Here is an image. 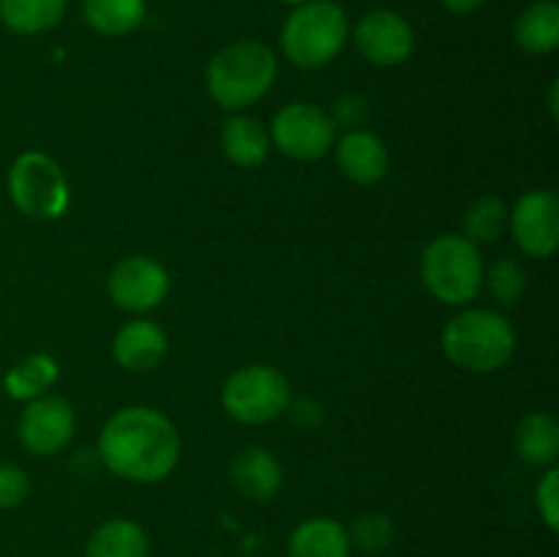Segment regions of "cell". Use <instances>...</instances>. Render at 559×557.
Returning <instances> with one entry per match:
<instances>
[{
  "mask_svg": "<svg viewBox=\"0 0 559 557\" xmlns=\"http://www.w3.org/2000/svg\"><path fill=\"white\" fill-rule=\"evenodd\" d=\"M104 467L134 484H158L180 462V435L173 420L153 407H123L98 435Z\"/></svg>",
  "mask_w": 559,
  "mask_h": 557,
  "instance_id": "cell-1",
  "label": "cell"
},
{
  "mask_svg": "<svg viewBox=\"0 0 559 557\" xmlns=\"http://www.w3.org/2000/svg\"><path fill=\"white\" fill-rule=\"evenodd\" d=\"M276 76V52L265 42L240 38L213 55L205 69V85L218 107L238 112L260 102L273 87Z\"/></svg>",
  "mask_w": 559,
  "mask_h": 557,
  "instance_id": "cell-2",
  "label": "cell"
},
{
  "mask_svg": "<svg viewBox=\"0 0 559 557\" xmlns=\"http://www.w3.org/2000/svg\"><path fill=\"white\" fill-rule=\"evenodd\" d=\"M442 353L456 369L486 375L502 369L513 358L516 331L500 311L467 309L448 320L442 331Z\"/></svg>",
  "mask_w": 559,
  "mask_h": 557,
  "instance_id": "cell-3",
  "label": "cell"
},
{
  "mask_svg": "<svg viewBox=\"0 0 559 557\" xmlns=\"http://www.w3.org/2000/svg\"><path fill=\"white\" fill-rule=\"evenodd\" d=\"M349 42V16L336 0H306L293 5L282 25V52L298 69H322Z\"/></svg>",
  "mask_w": 559,
  "mask_h": 557,
  "instance_id": "cell-4",
  "label": "cell"
},
{
  "mask_svg": "<svg viewBox=\"0 0 559 557\" xmlns=\"http://www.w3.org/2000/svg\"><path fill=\"white\" fill-rule=\"evenodd\" d=\"M484 260L464 235H440L420 257V278L426 289L445 306H464L484 287Z\"/></svg>",
  "mask_w": 559,
  "mask_h": 557,
  "instance_id": "cell-5",
  "label": "cell"
},
{
  "mask_svg": "<svg viewBox=\"0 0 559 557\" xmlns=\"http://www.w3.org/2000/svg\"><path fill=\"white\" fill-rule=\"evenodd\" d=\"M9 197L27 218L52 222L69 211L71 189L63 169L47 153L27 151L9 169Z\"/></svg>",
  "mask_w": 559,
  "mask_h": 557,
  "instance_id": "cell-6",
  "label": "cell"
},
{
  "mask_svg": "<svg viewBox=\"0 0 559 557\" xmlns=\"http://www.w3.org/2000/svg\"><path fill=\"white\" fill-rule=\"evenodd\" d=\"M289 382L267 364H251L233 371L222 386V407L238 424L260 426L276 420L289 407Z\"/></svg>",
  "mask_w": 559,
  "mask_h": 557,
  "instance_id": "cell-7",
  "label": "cell"
},
{
  "mask_svg": "<svg viewBox=\"0 0 559 557\" xmlns=\"http://www.w3.org/2000/svg\"><path fill=\"white\" fill-rule=\"evenodd\" d=\"M271 145L298 162L322 158L336 142V120L311 102L284 104L271 123Z\"/></svg>",
  "mask_w": 559,
  "mask_h": 557,
  "instance_id": "cell-8",
  "label": "cell"
},
{
  "mask_svg": "<svg viewBox=\"0 0 559 557\" xmlns=\"http://www.w3.org/2000/svg\"><path fill=\"white\" fill-rule=\"evenodd\" d=\"M355 49L369 60L371 66H402L415 52V31L399 11L374 9L349 27Z\"/></svg>",
  "mask_w": 559,
  "mask_h": 557,
  "instance_id": "cell-9",
  "label": "cell"
},
{
  "mask_svg": "<svg viewBox=\"0 0 559 557\" xmlns=\"http://www.w3.org/2000/svg\"><path fill=\"white\" fill-rule=\"evenodd\" d=\"M508 229L524 254L549 260L559 246V200L555 191L533 189L519 197L508 216Z\"/></svg>",
  "mask_w": 559,
  "mask_h": 557,
  "instance_id": "cell-10",
  "label": "cell"
},
{
  "mask_svg": "<svg viewBox=\"0 0 559 557\" xmlns=\"http://www.w3.org/2000/svg\"><path fill=\"white\" fill-rule=\"evenodd\" d=\"M169 295V273L158 260L131 254L109 273V298L126 311H151Z\"/></svg>",
  "mask_w": 559,
  "mask_h": 557,
  "instance_id": "cell-11",
  "label": "cell"
},
{
  "mask_svg": "<svg viewBox=\"0 0 559 557\" xmlns=\"http://www.w3.org/2000/svg\"><path fill=\"white\" fill-rule=\"evenodd\" d=\"M76 415L63 396H38L27 402L20 415V440L36 457H52L63 451L74 437Z\"/></svg>",
  "mask_w": 559,
  "mask_h": 557,
  "instance_id": "cell-12",
  "label": "cell"
},
{
  "mask_svg": "<svg viewBox=\"0 0 559 557\" xmlns=\"http://www.w3.org/2000/svg\"><path fill=\"white\" fill-rule=\"evenodd\" d=\"M229 478L246 500L265 502L282 489L284 470L267 448L246 446L243 451L235 453L233 464H229Z\"/></svg>",
  "mask_w": 559,
  "mask_h": 557,
  "instance_id": "cell-13",
  "label": "cell"
},
{
  "mask_svg": "<svg viewBox=\"0 0 559 557\" xmlns=\"http://www.w3.org/2000/svg\"><path fill=\"white\" fill-rule=\"evenodd\" d=\"M336 162L353 183L371 186L385 178L391 158H388V147L380 137L364 129H353L336 142Z\"/></svg>",
  "mask_w": 559,
  "mask_h": 557,
  "instance_id": "cell-14",
  "label": "cell"
},
{
  "mask_svg": "<svg viewBox=\"0 0 559 557\" xmlns=\"http://www.w3.org/2000/svg\"><path fill=\"white\" fill-rule=\"evenodd\" d=\"M112 355L123 369L151 371L167 355V333L153 320H131L115 333Z\"/></svg>",
  "mask_w": 559,
  "mask_h": 557,
  "instance_id": "cell-15",
  "label": "cell"
},
{
  "mask_svg": "<svg viewBox=\"0 0 559 557\" xmlns=\"http://www.w3.org/2000/svg\"><path fill=\"white\" fill-rule=\"evenodd\" d=\"M347 528L331 517H311L289 533L287 557H349Z\"/></svg>",
  "mask_w": 559,
  "mask_h": 557,
  "instance_id": "cell-16",
  "label": "cell"
},
{
  "mask_svg": "<svg viewBox=\"0 0 559 557\" xmlns=\"http://www.w3.org/2000/svg\"><path fill=\"white\" fill-rule=\"evenodd\" d=\"M513 38L527 55H549L559 47L557 0H533L513 22Z\"/></svg>",
  "mask_w": 559,
  "mask_h": 557,
  "instance_id": "cell-17",
  "label": "cell"
},
{
  "mask_svg": "<svg viewBox=\"0 0 559 557\" xmlns=\"http://www.w3.org/2000/svg\"><path fill=\"white\" fill-rule=\"evenodd\" d=\"M222 151L235 167L254 169L271 153V134L257 118L233 115L222 129Z\"/></svg>",
  "mask_w": 559,
  "mask_h": 557,
  "instance_id": "cell-18",
  "label": "cell"
},
{
  "mask_svg": "<svg viewBox=\"0 0 559 557\" xmlns=\"http://www.w3.org/2000/svg\"><path fill=\"white\" fill-rule=\"evenodd\" d=\"M85 557H151V541L134 519H109L93 530Z\"/></svg>",
  "mask_w": 559,
  "mask_h": 557,
  "instance_id": "cell-19",
  "label": "cell"
},
{
  "mask_svg": "<svg viewBox=\"0 0 559 557\" xmlns=\"http://www.w3.org/2000/svg\"><path fill=\"white\" fill-rule=\"evenodd\" d=\"M147 0H82V16L98 36H126L145 22Z\"/></svg>",
  "mask_w": 559,
  "mask_h": 557,
  "instance_id": "cell-20",
  "label": "cell"
},
{
  "mask_svg": "<svg viewBox=\"0 0 559 557\" xmlns=\"http://www.w3.org/2000/svg\"><path fill=\"white\" fill-rule=\"evenodd\" d=\"M519 457L530 467H555L559 453V424L549 413H530L516 429Z\"/></svg>",
  "mask_w": 559,
  "mask_h": 557,
  "instance_id": "cell-21",
  "label": "cell"
},
{
  "mask_svg": "<svg viewBox=\"0 0 559 557\" xmlns=\"http://www.w3.org/2000/svg\"><path fill=\"white\" fill-rule=\"evenodd\" d=\"M69 0H0V22L11 33L36 36L47 33L66 16Z\"/></svg>",
  "mask_w": 559,
  "mask_h": 557,
  "instance_id": "cell-22",
  "label": "cell"
},
{
  "mask_svg": "<svg viewBox=\"0 0 559 557\" xmlns=\"http://www.w3.org/2000/svg\"><path fill=\"white\" fill-rule=\"evenodd\" d=\"M58 375V360H55L52 355L33 353L25 355L22 360H16V364L5 371L3 388L11 399H16V402H31V399L44 396V391L55 386Z\"/></svg>",
  "mask_w": 559,
  "mask_h": 557,
  "instance_id": "cell-23",
  "label": "cell"
},
{
  "mask_svg": "<svg viewBox=\"0 0 559 557\" xmlns=\"http://www.w3.org/2000/svg\"><path fill=\"white\" fill-rule=\"evenodd\" d=\"M508 205L497 197H480L464 213V238L473 244H491L508 229Z\"/></svg>",
  "mask_w": 559,
  "mask_h": 557,
  "instance_id": "cell-24",
  "label": "cell"
},
{
  "mask_svg": "<svg viewBox=\"0 0 559 557\" xmlns=\"http://www.w3.org/2000/svg\"><path fill=\"white\" fill-rule=\"evenodd\" d=\"M484 282L489 284V293L500 306H516L522 300L524 289H527V273H524L522 262L513 257H500L491 262L489 273H484Z\"/></svg>",
  "mask_w": 559,
  "mask_h": 557,
  "instance_id": "cell-25",
  "label": "cell"
},
{
  "mask_svg": "<svg viewBox=\"0 0 559 557\" xmlns=\"http://www.w3.org/2000/svg\"><path fill=\"white\" fill-rule=\"evenodd\" d=\"M347 535L353 549L366 552V555H380V552H385L393 544L396 530H393V522L385 513H366V517L355 519Z\"/></svg>",
  "mask_w": 559,
  "mask_h": 557,
  "instance_id": "cell-26",
  "label": "cell"
},
{
  "mask_svg": "<svg viewBox=\"0 0 559 557\" xmlns=\"http://www.w3.org/2000/svg\"><path fill=\"white\" fill-rule=\"evenodd\" d=\"M535 506H538L540 519L551 533L559 530V470L549 467L535 489Z\"/></svg>",
  "mask_w": 559,
  "mask_h": 557,
  "instance_id": "cell-27",
  "label": "cell"
},
{
  "mask_svg": "<svg viewBox=\"0 0 559 557\" xmlns=\"http://www.w3.org/2000/svg\"><path fill=\"white\" fill-rule=\"evenodd\" d=\"M27 491H31V481H27L25 470L16 464H0V508L9 511L25 502Z\"/></svg>",
  "mask_w": 559,
  "mask_h": 557,
  "instance_id": "cell-28",
  "label": "cell"
},
{
  "mask_svg": "<svg viewBox=\"0 0 559 557\" xmlns=\"http://www.w3.org/2000/svg\"><path fill=\"white\" fill-rule=\"evenodd\" d=\"M484 3L486 0H442V5H445L451 14H459V16L475 14V11H478Z\"/></svg>",
  "mask_w": 559,
  "mask_h": 557,
  "instance_id": "cell-29",
  "label": "cell"
},
{
  "mask_svg": "<svg viewBox=\"0 0 559 557\" xmlns=\"http://www.w3.org/2000/svg\"><path fill=\"white\" fill-rule=\"evenodd\" d=\"M557 91H559V85L557 82H551V91H549V109H551V118H559V107H557Z\"/></svg>",
  "mask_w": 559,
  "mask_h": 557,
  "instance_id": "cell-30",
  "label": "cell"
},
{
  "mask_svg": "<svg viewBox=\"0 0 559 557\" xmlns=\"http://www.w3.org/2000/svg\"><path fill=\"white\" fill-rule=\"evenodd\" d=\"M278 3H284V5H300V3H306V0H278Z\"/></svg>",
  "mask_w": 559,
  "mask_h": 557,
  "instance_id": "cell-31",
  "label": "cell"
}]
</instances>
